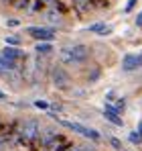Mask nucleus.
Returning <instances> with one entry per match:
<instances>
[{"label": "nucleus", "instance_id": "nucleus-1", "mask_svg": "<svg viewBox=\"0 0 142 151\" xmlns=\"http://www.w3.org/2000/svg\"><path fill=\"white\" fill-rule=\"evenodd\" d=\"M89 47L87 45H71V47H63L59 57L63 63H69V65H77V63H83L87 57H89Z\"/></svg>", "mask_w": 142, "mask_h": 151}, {"label": "nucleus", "instance_id": "nucleus-2", "mask_svg": "<svg viewBox=\"0 0 142 151\" xmlns=\"http://www.w3.org/2000/svg\"><path fill=\"white\" fill-rule=\"evenodd\" d=\"M59 123L63 127H67L71 129L73 133H79V135H83V137H87V139H92V141H97L99 139V133L94 131V129H87V127H83L81 123H73V121H61V119H57Z\"/></svg>", "mask_w": 142, "mask_h": 151}, {"label": "nucleus", "instance_id": "nucleus-3", "mask_svg": "<svg viewBox=\"0 0 142 151\" xmlns=\"http://www.w3.org/2000/svg\"><path fill=\"white\" fill-rule=\"evenodd\" d=\"M51 80H53L55 88H61V90L69 88V82H71L69 74H67L61 65H53V70H51Z\"/></svg>", "mask_w": 142, "mask_h": 151}, {"label": "nucleus", "instance_id": "nucleus-4", "mask_svg": "<svg viewBox=\"0 0 142 151\" xmlns=\"http://www.w3.org/2000/svg\"><path fill=\"white\" fill-rule=\"evenodd\" d=\"M26 33L37 39V41H53L55 39V31L53 29H45V27H28Z\"/></svg>", "mask_w": 142, "mask_h": 151}, {"label": "nucleus", "instance_id": "nucleus-5", "mask_svg": "<svg viewBox=\"0 0 142 151\" xmlns=\"http://www.w3.org/2000/svg\"><path fill=\"white\" fill-rule=\"evenodd\" d=\"M140 65H142L140 57L134 55V53H126L124 59H122V70H124V72H134V70H138Z\"/></svg>", "mask_w": 142, "mask_h": 151}, {"label": "nucleus", "instance_id": "nucleus-6", "mask_svg": "<svg viewBox=\"0 0 142 151\" xmlns=\"http://www.w3.org/2000/svg\"><path fill=\"white\" fill-rule=\"evenodd\" d=\"M104 116H106L110 123H114V125H118V127L124 125L122 119H120V110L116 106H112V104H106V106H104Z\"/></svg>", "mask_w": 142, "mask_h": 151}, {"label": "nucleus", "instance_id": "nucleus-7", "mask_svg": "<svg viewBox=\"0 0 142 151\" xmlns=\"http://www.w3.org/2000/svg\"><path fill=\"white\" fill-rule=\"evenodd\" d=\"M73 8H75V12H77L79 17H85L94 6H92L89 0H73Z\"/></svg>", "mask_w": 142, "mask_h": 151}, {"label": "nucleus", "instance_id": "nucleus-8", "mask_svg": "<svg viewBox=\"0 0 142 151\" xmlns=\"http://www.w3.org/2000/svg\"><path fill=\"white\" fill-rule=\"evenodd\" d=\"M2 55H4V57H8V59H14V61H18V59L23 57V51H21V49H16L14 45H12V47L8 45L6 49L2 51Z\"/></svg>", "mask_w": 142, "mask_h": 151}, {"label": "nucleus", "instance_id": "nucleus-9", "mask_svg": "<svg viewBox=\"0 0 142 151\" xmlns=\"http://www.w3.org/2000/svg\"><path fill=\"white\" fill-rule=\"evenodd\" d=\"M0 68H2V70H8V72H14L18 65H16L14 59H8V57H4V55L0 53Z\"/></svg>", "mask_w": 142, "mask_h": 151}, {"label": "nucleus", "instance_id": "nucleus-10", "mask_svg": "<svg viewBox=\"0 0 142 151\" xmlns=\"http://www.w3.org/2000/svg\"><path fill=\"white\" fill-rule=\"evenodd\" d=\"M35 51H37L39 55H47V53L53 51V45H51V41H39L37 47H35Z\"/></svg>", "mask_w": 142, "mask_h": 151}, {"label": "nucleus", "instance_id": "nucleus-11", "mask_svg": "<svg viewBox=\"0 0 142 151\" xmlns=\"http://www.w3.org/2000/svg\"><path fill=\"white\" fill-rule=\"evenodd\" d=\"M47 19L51 21V23H57V25H59L61 19H63V12H59L57 8H49L47 10Z\"/></svg>", "mask_w": 142, "mask_h": 151}, {"label": "nucleus", "instance_id": "nucleus-12", "mask_svg": "<svg viewBox=\"0 0 142 151\" xmlns=\"http://www.w3.org/2000/svg\"><path fill=\"white\" fill-rule=\"evenodd\" d=\"M14 8H18V10H24V8H28V4H31V0H12L10 2Z\"/></svg>", "mask_w": 142, "mask_h": 151}, {"label": "nucleus", "instance_id": "nucleus-13", "mask_svg": "<svg viewBox=\"0 0 142 151\" xmlns=\"http://www.w3.org/2000/svg\"><path fill=\"white\" fill-rule=\"evenodd\" d=\"M94 8H108L110 6V0H89Z\"/></svg>", "mask_w": 142, "mask_h": 151}, {"label": "nucleus", "instance_id": "nucleus-14", "mask_svg": "<svg viewBox=\"0 0 142 151\" xmlns=\"http://www.w3.org/2000/svg\"><path fill=\"white\" fill-rule=\"evenodd\" d=\"M6 45H14V47H16V45H21V39H18L16 35H8V37H6Z\"/></svg>", "mask_w": 142, "mask_h": 151}, {"label": "nucleus", "instance_id": "nucleus-15", "mask_svg": "<svg viewBox=\"0 0 142 151\" xmlns=\"http://www.w3.org/2000/svg\"><path fill=\"white\" fill-rule=\"evenodd\" d=\"M110 145L114 147V149H118V151H122V141H118L116 137H110Z\"/></svg>", "mask_w": 142, "mask_h": 151}, {"label": "nucleus", "instance_id": "nucleus-16", "mask_svg": "<svg viewBox=\"0 0 142 151\" xmlns=\"http://www.w3.org/2000/svg\"><path fill=\"white\" fill-rule=\"evenodd\" d=\"M104 23H95V25H92L89 27V33H99V31H102V29H104Z\"/></svg>", "mask_w": 142, "mask_h": 151}, {"label": "nucleus", "instance_id": "nucleus-17", "mask_svg": "<svg viewBox=\"0 0 142 151\" xmlns=\"http://www.w3.org/2000/svg\"><path fill=\"white\" fill-rule=\"evenodd\" d=\"M130 141H132V143H140L142 137L138 135V133H130Z\"/></svg>", "mask_w": 142, "mask_h": 151}, {"label": "nucleus", "instance_id": "nucleus-18", "mask_svg": "<svg viewBox=\"0 0 142 151\" xmlns=\"http://www.w3.org/2000/svg\"><path fill=\"white\" fill-rule=\"evenodd\" d=\"M35 106H37V108H43V110H47V108H49V104L45 100H37V102H35Z\"/></svg>", "mask_w": 142, "mask_h": 151}, {"label": "nucleus", "instance_id": "nucleus-19", "mask_svg": "<svg viewBox=\"0 0 142 151\" xmlns=\"http://www.w3.org/2000/svg\"><path fill=\"white\" fill-rule=\"evenodd\" d=\"M110 33H112V27H104V29H102V31H99L97 35H102V37H106V35H110Z\"/></svg>", "mask_w": 142, "mask_h": 151}, {"label": "nucleus", "instance_id": "nucleus-20", "mask_svg": "<svg viewBox=\"0 0 142 151\" xmlns=\"http://www.w3.org/2000/svg\"><path fill=\"white\" fill-rule=\"evenodd\" d=\"M136 2H138V0H128V4H126V12H130V10L136 6Z\"/></svg>", "mask_w": 142, "mask_h": 151}, {"label": "nucleus", "instance_id": "nucleus-21", "mask_svg": "<svg viewBox=\"0 0 142 151\" xmlns=\"http://www.w3.org/2000/svg\"><path fill=\"white\" fill-rule=\"evenodd\" d=\"M124 106H126V100H124V98H120L118 104H116V108H118V110H124Z\"/></svg>", "mask_w": 142, "mask_h": 151}, {"label": "nucleus", "instance_id": "nucleus-22", "mask_svg": "<svg viewBox=\"0 0 142 151\" xmlns=\"http://www.w3.org/2000/svg\"><path fill=\"white\" fill-rule=\"evenodd\" d=\"M6 25H8V27H18V21H16V19H8Z\"/></svg>", "mask_w": 142, "mask_h": 151}, {"label": "nucleus", "instance_id": "nucleus-23", "mask_svg": "<svg viewBox=\"0 0 142 151\" xmlns=\"http://www.w3.org/2000/svg\"><path fill=\"white\" fill-rule=\"evenodd\" d=\"M136 27H142V10L138 12V17H136Z\"/></svg>", "mask_w": 142, "mask_h": 151}, {"label": "nucleus", "instance_id": "nucleus-24", "mask_svg": "<svg viewBox=\"0 0 142 151\" xmlns=\"http://www.w3.org/2000/svg\"><path fill=\"white\" fill-rule=\"evenodd\" d=\"M4 98H6V94H4V92L0 90V100H4Z\"/></svg>", "mask_w": 142, "mask_h": 151}, {"label": "nucleus", "instance_id": "nucleus-25", "mask_svg": "<svg viewBox=\"0 0 142 151\" xmlns=\"http://www.w3.org/2000/svg\"><path fill=\"white\" fill-rule=\"evenodd\" d=\"M0 2H2V4H10L12 0H0Z\"/></svg>", "mask_w": 142, "mask_h": 151}, {"label": "nucleus", "instance_id": "nucleus-26", "mask_svg": "<svg viewBox=\"0 0 142 151\" xmlns=\"http://www.w3.org/2000/svg\"><path fill=\"white\" fill-rule=\"evenodd\" d=\"M138 131H140L138 135H140V137H142V123H140V125H138Z\"/></svg>", "mask_w": 142, "mask_h": 151}, {"label": "nucleus", "instance_id": "nucleus-27", "mask_svg": "<svg viewBox=\"0 0 142 151\" xmlns=\"http://www.w3.org/2000/svg\"><path fill=\"white\" fill-rule=\"evenodd\" d=\"M0 76H6V74H4V72H2V68H0Z\"/></svg>", "mask_w": 142, "mask_h": 151}, {"label": "nucleus", "instance_id": "nucleus-28", "mask_svg": "<svg viewBox=\"0 0 142 151\" xmlns=\"http://www.w3.org/2000/svg\"><path fill=\"white\" fill-rule=\"evenodd\" d=\"M138 57H140V63H142V53H140V55H138Z\"/></svg>", "mask_w": 142, "mask_h": 151}]
</instances>
